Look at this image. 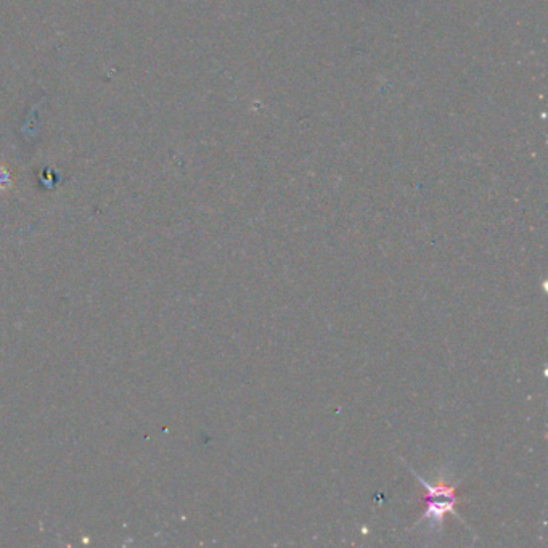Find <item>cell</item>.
I'll return each mask as SVG.
<instances>
[{
  "instance_id": "cell-1",
  "label": "cell",
  "mask_w": 548,
  "mask_h": 548,
  "mask_svg": "<svg viewBox=\"0 0 548 548\" xmlns=\"http://www.w3.org/2000/svg\"><path fill=\"white\" fill-rule=\"evenodd\" d=\"M410 473L420 481V484L428 490L426 494V511L418 521H425L428 519L429 521V528L431 529H440L442 526V518L447 515V513H452L457 518L460 519L461 523H465L459 511L455 510L457 502H459V497H457V485L450 484L447 481H438V483H429L425 478L420 476L416 471L409 468Z\"/></svg>"
}]
</instances>
